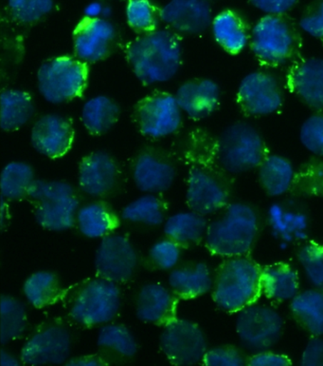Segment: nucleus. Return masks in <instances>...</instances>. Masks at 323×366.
Here are the masks:
<instances>
[{
	"label": "nucleus",
	"instance_id": "8fccbe9b",
	"mask_svg": "<svg viewBox=\"0 0 323 366\" xmlns=\"http://www.w3.org/2000/svg\"><path fill=\"white\" fill-rule=\"evenodd\" d=\"M292 365V361L287 356L270 352V350L255 353L250 357L247 365L250 366H287Z\"/></svg>",
	"mask_w": 323,
	"mask_h": 366
},
{
	"label": "nucleus",
	"instance_id": "37998d69",
	"mask_svg": "<svg viewBox=\"0 0 323 366\" xmlns=\"http://www.w3.org/2000/svg\"><path fill=\"white\" fill-rule=\"evenodd\" d=\"M184 249L171 239L164 238L153 244L146 258V267L150 270H170L180 263Z\"/></svg>",
	"mask_w": 323,
	"mask_h": 366
},
{
	"label": "nucleus",
	"instance_id": "a19ab883",
	"mask_svg": "<svg viewBox=\"0 0 323 366\" xmlns=\"http://www.w3.org/2000/svg\"><path fill=\"white\" fill-rule=\"evenodd\" d=\"M296 256L309 284L323 290V244L307 240L299 244Z\"/></svg>",
	"mask_w": 323,
	"mask_h": 366
},
{
	"label": "nucleus",
	"instance_id": "c03bdc74",
	"mask_svg": "<svg viewBox=\"0 0 323 366\" xmlns=\"http://www.w3.org/2000/svg\"><path fill=\"white\" fill-rule=\"evenodd\" d=\"M299 139L311 154L323 158V109L314 112L302 122Z\"/></svg>",
	"mask_w": 323,
	"mask_h": 366
},
{
	"label": "nucleus",
	"instance_id": "6ab92c4d",
	"mask_svg": "<svg viewBox=\"0 0 323 366\" xmlns=\"http://www.w3.org/2000/svg\"><path fill=\"white\" fill-rule=\"evenodd\" d=\"M265 222L273 237L282 244H302L309 238V210L298 198L274 202L268 207Z\"/></svg>",
	"mask_w": 323,
	"mask_h": 366
},
{
	"label": "nucleus",
	"instance_id": "5fc2aeb1",
	"mask_svg": "<svg viewBox=\"0 0 323 366\" xmlns=\"http://www.w3.org/2000/svg\"><path fill=\"white\" fill-rule=\"evenodd\" d=\"M103 6L98 2L91 3L86 9V16L88 17H99L103 14Z\"/></svg>",
	"mask_w": 323,
	"mask_h": 366
},
{
	"label": "nucleus",
	"instance_id": "7ed1b4c3",
	"mask_svg": "<svg viewBox=\"0 0 323 366\" xmlns=\"http://www.w3.org/2000/svg\"><path fill=\"white\" fill-rule=\"evenodd\" d=\"M184 157L188 163L186 202L189 209L204 216L224 209L232 199L235 179L232 175L210 160L199 142L193 137Z\"/></svg>",
	"mask_w": 323,
	"mask_h": 366
},
{
	"label": "nucleus",
	"instance_id": "bb28decb",
	"mask_svg": "<svg viewBox=\"0 0 323 366\" xmlns=\"http://www.w3.org/2000/svg\"><path fill=\"white\" fill-rule=\"evenodd\" d=\"M97 350L109 365H123L135 358L138 345L126 325L106 324L98 334Z\"/></svg>",
	"mask_w": 323,
	"mask_h": 366
},
{
	"label": "nucleus",
	"instance_id": "2eb2a0df",
	"mask_svg": "<svg viewBox=\"0 0 323 366\" xmlns=\"http://www.w3.org/2000/svg\"><path fill=\"white\" fill-rule=\"evenodd\" d=\"M78 183L80 189L91 197H115L122 192L123 172L113 155L105 151L92 152L79 164Z\"/></svg>",
	"mask_w": 323,
	"mask_h": 366
},
{
	"label": "nucleus",
	"instance_id": "aec40b11",
	"mask_svg": "<svg viewBox=\"0 0 323 366\" xmlns=\"http://www.w3.org/2000/svg\"><path fill=\"white\" fill-rule=\"evenodd\" d=\"M285 88L314 111L323 109V57H299L288 66Z\"/></svg>",
	"mask_w": 323,
	"mask_h": 366
},
{
	"label": "nucleus",
	"instance_id": "79ce46f5",
	"mask_svg": "<svg viewBox=\"0 0 323 366\" xmlns=\"http://www.w3.org/2000/svg\"><path fill=\"white\" fill-rule=\"evenodd\" d=\"M11 17L23 25H33L53 11L54 0H8Z\"/></svg>",
	"mask_w": 323,
	"mask_h": 366
},
{
	"label": "nucleus",
	"instance_id": "2f4dec72",
	"mask_svg": "<svg viewBox=\"0 0 323 366\" xmlns=\"http://www.w3.org/2000/svg\"><path fill=\"white\" fill-rule=\"evenodd\" d=\"M209 222L198 212H178L170 216L164 223V235L184 249L198 247L206 237Z\"/></svg>",
	"mask_w": 323,
	"mask_h": 366
},
{
	"label": "nucleus",
	"instance_id": "3c124183",
	"mask_svg": "<svg viewBox=\"0 0 323 366\" xmlns=\"http://www.w3.org/2000/svg\"><path fill=\"white\" fill-rule=\"evenodd\" d=\"M65 365L68 366H105L111 365L99 353L83 355L69 359Z\"/></svg>",
	"mask_w": 323,
	"mask_h": 366
},
{
	"label": "nucleus",
	"instance_id": "49530a36",
	"mask_svg": "<svg viewBox=\"0 0 323 366\" xmlns=\"http://www.w3.org/2000/svg\"><path fill=\"white\" fill-rule=\"evenodd\" d=\"M298 24L302 33L323 44V0L311 2L302 11Z\"/></svg>",
	"mask_w": 323,
	"mask_h": 366
},
{
	"label": "nucleus",
	"instance_id": "f257e3e1",
	"mask_svg": "<svg viewBox=\"0 0 323 366\" xmlns=\"http://www.w3.org/2000/svg\"><path fill=\"white\" fill-rule=\"evenodd\" d=\"M125 54L141 84H163L175 79L183 66V39L171 29L158 28L128 42Z\"/></svg>",
	"mask_w": 323,
	"mask_h": 366
},
{
	"label": "nucleus",
	"instance_id": "cd10ccee",
	"mask_svg": "<svg viewBox=\"0 0 323 366\" xmlns=\"http://www.w3.org/2000/svg\"><path fill=\"white\" fill-rule=\"evenodd\" d=\"M121 224L122 220L116 210L108 201L102 199L91 202L78 210V229L88 238L103 239L114 233Z\"/></svg>",
	"mask_w": 323,
	"mask_h": 366
},
{
	"label": "nucleus",
	"instance_id": "72a5a7b5",
	"mask_svg": "<svg viewBox=\"0 0 323 366\" xmlns=\"http://www.w3.org/2000/svg\"><path fill=\"white\" fill-rule=\"evenodd\" d=\"M121 117V107L108 95H96L83 104L81 120L91 135H103L111 131Z\"/></svg>",
	"mask_w": 323,
	"mask_h": 366
},
{
	"label": "nucleus",
	"instance_id": "0eeeda50",
	"mask_svg": "<svg viewBox=\"0 0 323 366\" xmlns=\"http://www.w3.org/2000/svg\"><path fill=\"white\" fill-rule=\"evenodd\" d=\"M262 267L250 255L225 258L213 276L212 300L220 310L238 313L262 295Z\"/></svg>",
	"mask_w": 323,
	"mask_h": 366
},
{
	"label": "nucleus",
	"instance_id": "20e7f679",
	"mask_svg": "<svg viewBox=\"0 0 323 366\" xmlns=\"http://www.w3.org/2000/svg\"><path fill=\"white\" fill-rule=\"evenodd\" d=\"M198 137L210 160L232 177L257 169L270 152L261 132L247 121L230 124L213 139Z\"/></svg>",
	"mask_w": 323,
	"mask_h": 366
},
{
	"label": "nucleus",
	"instance_id": "7c9ffc66",
	"mask_svg": "<svg viewBox=\"0 0 323 366\" xmlns=\"http://www.w3.org/2000/svg\"><path fill=\"white\" fill-rule=\"evenodd\" d=\"M260 186L270 197L289 193L295 179L296 169L288 158L268 154L257 169Z\"/></svg>",
	"mask_w": 323,
	"mask_h": 366
},
{
	"label": "nucleus",
	"instance_id": "b1692460",
	"mask_svg": "<svg viewBox=\"0 0 323 366\" xmlns=\"http://www.w3.org/2000/svg\"><path fill=\"white\" fill-rule=\"evenodd\" d=\"M175 95L183 114L190 119L198 121L210 117L217 111L222 92L215 80L201 77L183 83Z\"/></svg>",
	"mask_w": 323,
	"mask_h": 366
},
{
	"label": "nucleus",
	"instance_id": "393cba45",
	"mask_svg": "<svg viewBox=\"0 0 323 366\" xmlns=\"http://www.w3.org/2000/svg\"><path fill=\"white\" fill-rule=\"evenodd\" d=\"M168 281L175 296L188 301L210 292L212 290L213 276L204 262L184 261L172 269Z\"/></svg>",
	"mask_w": 323,
	"mask_h": 366
},
{
	"label": "nucleus",
	"instance_id": "412c9836",
	"mask_svg": "<svg viewBox=\"0 0 323 366\" xmlns=\"http://www.w3.org/2000/svg\"><path fill=\"white\" fill-rule=\"evenodd\" d=\"M74 140L73 123L63 114L42 115L31 129V146L39 154L51 159H58L68 154Z\"/></svg>",
	"mask_w": 323,
	"mask_h": 366
},
{
	"label": "nucleus",
	"instance_id": "4468645a",
	"mask_svg": "<svg viewBox=\"0 0 323 366\" xmlns=\"http://www.w3.org/2000/svg\"><path fill=\"white\" fill-rule=\"evenodd\" d=\"M135 186L145 193H163L171 189L178 177L175 155L163 147L147 146L131 161Z\"/></svg>",
	"mask_w": 323,
	"mask_h": 366
},
{
	"label": "nucleus",
	"instance_id": "a211bd4d",
	"mask_svg": "<svg viewBox=\"0 0 323 366\" xmlns=\"http://www.w3.org/2000/svg\"><path fill=\"white\" fill-rule=\"evenodd\" d=\"M140 264V256L132 242L118 233L101 241L95 254L96 276L116 284L131 281Z\"/></svg>",
	"mask_w": 323,
	"mask_h": 366
},
{
	"label": "nucleus",
	"instance_id": "58836bf2",
	"mask_svg": "<svg viewBox=\"0 0 323 366\" xmlns=\"http://www.w3.org/2000/svg\"><path fill=\"white\" fill-rule=\"evenodd\" d=\"M289 194L298 199L323 197V158L314 157L296 169Z\"/></svg>",
	"mask_w": 323,
	"mask_h": 366
},
{
	"label": "nucleus",
	"instance_id": "f8f14e48",
	"mask_svg": "<svg viewBox=\"0 0 323 366\" xmlns=\"http://www.w3.org/2000/svg\"><path fill=\"white\" fill-rule=\"evenodd\" d=\"M235 327L242 345L258 353L270 350L281 341L284 320L273 307L253 304L239 311Z\"/></svg>",
	"mask_w": 323,
	"mask_h": 366
},
{
	"label": "nucleus",
	"instance_id": "9b49d317",
	"mask_svg": "<svg viewBox=\"0 0 323 366\" xmlns=\"http://www.w3.org/2000/svg\"><path fill=\"white\" fill-rule=\"evenodd\" d=\"M72 335L62 319L45 320L31 331L20 352L23 365H66L71 359Z\"/></svg>",
	"mask_w": 323,
	"mask_h": 366
},
{
	"label": "nucleus",
	"instance_id": "a878e982",
	"mask_svg": "<svg viewBox=\"0 0 323 366\" xmlns=\"http://www.w3.org/2000/svg\"><path fill=\"white\" fill-rule=\"evenodd\" d=\"M252 28L240 13L232 9L216 14L210 27L215 42L233 56L249 47Z\"/></svg>",
	"mask_w": 323,
	"mask_h": 366
},
{
	"label": "nucleus",
	"instance_id": "6e6552de",
	"mask_svg": "<svg viewBox=\"0 0 323 366\" xmlns=\"http://www.w3.org/2000/svg\"><path fill=\"white\" fill-rule=\"evenodd\" d=\"M34 218L43 229L65 232L76 226L79 193L66 181L36 179L29 192Z\"/></svg>",
	"mask_w": 323,
	"mask_h": 366
},
{
	"label": "nucleus",
	"instance_id": "e433bc0d",
	"mask_svg": "<svg viewBox=\"0 0 323 366\" xmlns=\"http://www.w3.org/2000/svg\"><path fill=\"white\" fill-rule=\"evenodd\" d=\"M34 180L36 174L30 164L22 161L8 163L1 172V197L8 202L27 200Z\"/></svg>",
	"mask_w": 323,
	"mask_h": 366
},
{
	"label": "nucleus",
	"instance_id": "4c0bfd02",
	"mask_svg": "<svg viewBox=\"0 0 323 366\" xmlns=\"http://www.w3.org/2000/svg\"><path fill=\"white\" fill-rule=\"evenodd\" d=\"M0 308V342L5 345L24 335L28 328L27 308L16 297L4 294Z\"/></svg>",
	"mask_w": 323,
	"mask_h": 366
},
{
	"label": "nucleus",
	"instance_id": "473e14b6",
	"mask_svg": "<svg viewBox=\"0 0 323 366\" xmlns=\"http://www.w3.org/2000/svg\"><path fill=\"white\" fill-rule=\"evenodd\" d=\"M291 316L311 336L323 335V290L299 291L290 302Z\"/></svg>",
	"mask_w": 323,
	"mask_h": 366
},
{
	"label": "nucleus",
	"instance_id": "c9c22d12",
	"mask_svg": "<svg viewBox=\"0 0 323 366\" xmlns=\"http://www.w3.org/2000/svg\"><path fill=\"white\" fill-rule=\"evenodd\" d=\"M64 290L59 276L47 270L34 273L28 277L23 285V292L28 302L39 310L61 302Z\"/></svg>",
	"mask_w": 323,
	"mask_h": 366
},
{
	"label": "nucleus",
	"instance_id": "c85d7f7f",
	"mask_svg": "<svg viewBox=\"0 0 323 366\" xmlns=\"http://www.w3.org/2000/svg\"><path fill=\"white\" fill-rule=\"evenodd\" d=\"M262 294L271 301H291L299 292L298 270L292 264L279 262L262 267Z\"/></svg>",
	"mask_w": 323,
	"mask_h": 366
},
{
	"label": "nucleus",
	"instance_id": "5701e85b",
	"mask_svg": "<svg viewBox=\"0 0 323 366\" xmlns=\"http://www.w3.org/2000/svg\"><path fill=\"white\" fill-rule=\"evenodd\" d=\"M180 299L158 282L143 285L135 297V315L146 324L165 327L175 321Z\"/></svg>",
	"mask_w": 323,
	"mask_h": 366
},
{
	"label": "nucleus",
	"instance_id": "1a4fd4ad",
	"mask_svg": "<svg viewBox=\"0 0 323 366\" xmlns=\"http://www.w3.org/2000/svg\"><path fill=\"white\" fill-rule=\"evenodd\" d=\"M88 79V63L76 56L51 57L37 71V89L47 102L60 105L82 97Z\"/></svg>",
	"mask_w": 323,
	"mask_h": 366
},
{
	"label": "nucleus",
	"instance_id": "f3484780",
	"mask_svg": "<svg viewBox=\"0 0 323 366\" xmlns=\"http://www.w3.org/2000/svg\"><path fill=\"white\" fill-rule=\"evenodd\" d=\"M75 56L88 64L108 59L119 44L116 26L106 17L85 16L72 34Z\"/></svg>",
	"mask_w": 323,
	"mask_h": 366
},
{
	"label": "nucleus",
	"instance_id": "de8ad7c7",
	"mask_svg": "<svg viewBox=\"0 0 323 366\" xmlns=\"http://www.w3.org/2000/svg\"><path fill=\"white\" fill-rule=\"evenodd\" d=\"M250 4L265 14H287L299 0H249Z\"/></svg>",
	"mask_w": 323,
	"mask_h": 366
},
{
	"label": "nucleus",
	"instance_id": "09e8293b",
	"mask_svg": "<svg viewBox=\"0 0 323 366\" xmlns=\"http://www.w3.org/2000/svg\"><path fill=\"white\" fill-rule=\"evenodd\" d=\"M302 366H323V338L312 336L302 355Z\"/></svg>",
	"mask_w": 323,
	"mask_h": 366
},
{
	"label": "nucleus",
	"instance_id": "f03ea898",
	"mask_svg": "<svg viewBox=\"0 0 323 366\" xmlns=\"http://www.w3.org/2000/svg\"><path fill=\"white\" fill-rule=\"evenodd\" d=\"M207 226L205 247L212 255H250L261 235L264 219L255 206L230 202Z\"/></svg>",
	"mask_w": 323,
	"mask_h": 366
},
{
	"label": "nucleus",
	"instance_id": "39448f33",
	"mask_svg": "<svg viewBox=\"0 0 323 366\" xmlns=\"http://www.w3.org/2000/svg\"><path fill=\"white\" fill-rule=\"evenodd\" d=\"M61 304L69 321L92 328L116 319L122 307V292L116 282L96 276L66 287Z\"/></svg>",
	"mask_w": 323,
	"mask_h": 366
},
{
	"label": "nucleus",
	"instance_id": "a18cd8bd",
	"mask_svg": "<svg viewBox=\"0 0 323 366\" xmlns=\"http://www.w3.org/2000/svg\"><path fill=\"white\" fill-rule=\"evenodd\" d=\"M250 357L240 348L232 345H224L207 350L202 364L209 366H245Z\"/></svg>",
	"mask_w": 323,
	"mask_h": 366
},
{
	"label": "nucleus",
	"instance_id": "423d86ee",
	"mask_svg": "<svg viewBox=\"0 0 323 366\" xmlns=\"http://www.w3.org/2000/svg\"><path fill=\"white\" fill-rule=\"evenodd\" d=\"M302 33L287 14H265L252 26L249 47L262 67L289 66L301 57Z\"/></svg>",
	"mask_w": 323,
	"mask_h": 366
},
{
	"label": "nucleus",
	"instance_id": "9d476101",
	"mask_svg": "<svg viewBox=\"0 0 323 366\" xmlns=\"http://www.w3.org/2000/svg\"><path fill=\"white\" fill-rule=\"evenodd\" d=\"M132 119L143 137L161 139L180 131L183 125V112L175 95L155 91L135 103Z\"/></svg>",
	"mask_w": 323,
	"mask_h": 366
},
{
	"label": "nucleus",
	"instance_id": "dca6fc26",
	"mask_svg": "<svg viewBox=\"0 0 323 366\" xmlns=\"http://www.w3.org/2000/svg\"><path fill=\"white\" fill-rule=\"evenodd\" d=\"M160 347L170 364H202L207 351V337L195 322L178 318L163 327L160 337Z\"/></svg>",
	"mask_w": 323,
	"mask_h": 366
},
{
	"label": "nucleus",
	"instance_id": "c756f323",
	"mask_svg": "<svg viewBox=\"0 0 323 366\" xmlns=\"http://www.w3.org/2000/svg\"><path fill=\"white\" fill-rule=\"evenodd\" d=\"M36 114V103L30 92L20 89H6L0 95V127L13 132L28 125Z\"/></svg>",
	"mask_w": 323,
	"mask_h": 366
},
{
	"label": "nucleus",
	"instance_id": "ddd939ff",
	"mask_svg": "<svg viewBox=\"0 0 323 366\" xmlns=\"http://www.w3.org/2000/svg\"><path fill=\"white\" fill-rule=\"evenodd\" d=\"M284 102V87L275 74L253 71L239 83L236 103L247 117H265L278 112Z\"/></svg>",
	"mask_w": 323,
	"mask_h": 366
},
{
	"label": "nucleus",
	"instance_id": "864d4df0",
	"mask_svg": "<svg viewBox=\"0 0 323 366\" xmlns=\"http://www.w3.org/2000/svg\"><path fill=\"white\" fill-rule=\"evenodd\" d=\"M0 361H1L0 364L2 366H19L23 364L21 360L17 359L13 354L5 350H1V360Z\"/></svg>",
	"mask_w": 323,
	"mask_h": 366
},
{
	"label": "nucleus",
	"instance_id": "603ef678",
	"mask_svg": "<svg viewBox=\"0 0 323 366\" xmlns=\"http://www.w3.org/2000/svg\"><path fill=\"white\" fill-rule=\"evenodd\" d=\"M11 221L10 209H9V202L1 197V207H0V227L2 230H5Z\"/></svg>",
	"mask_w": 323,
	"mask_h": 366
},
{
	"label": "nucleus",
	"instance_id": "f704fd0d",
	"mask_svg": "<svg viewBox=\"0 0 323 366\" xmlns=\"http://www.w3.org/2000/svg\"><path fill=\"white\" fill-rule=\"evenodd\" d=\"M169 204L161 193H147L126 204L122 218L130 223L158 227L165 223Z\"/></svg>",
	"mask_w": 323,
	"mask_h": 366
},
{
	"label": "nucleus",
	"instance_id": "4be33fe9",
	"mask_svg": "<svg viewBox=\"0 0 323 366\" xmlns=\"http://www.w3.org/2000/svg\"><path fill=\"white\" fill-rule=\"evenodd\" d=\"M210 0H170L160 9V19L180 36H200L212 27Z\"/></svg>",
	"mask_w": 323,
	"mask_h": 366
},
{
	"label": "nucleus",
	"instance_id": "ea45409f",
	"mask_svg": "<svg viewBox=\"0 0 323 366\" xmlns=\"http://www.w3.org/2000/svg\"><path fill=\"white\" fill-rule=\"evenodd\" d=\"M125 16L129 27L138 36L158 30L161 21L160 10L150 0H128Z\"/></svg>",
	"mask_w": 323,
	"mask_h": 366
}]
</instances>
